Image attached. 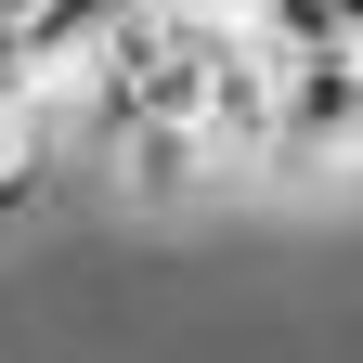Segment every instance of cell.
Returning a JSON list of instances; mask_svg holds the SVG:
<instances>
[{
	"instance_id": "cell-1",
	"label": "cell",
	"mask_w": 363,
	"mask_h": 363,
	"mask_svg": "<svg viewBox=\"0 0 363 363\" xmlns=\"http://www.w3.org/2000/svg\"><path fill=\"white\" fill-rule=\"evenodd\" d=\"M91 156H104V182H117V195H143V208H182V195L220 169L195 130H91Z\"/></svg>"
}]
</instances>
